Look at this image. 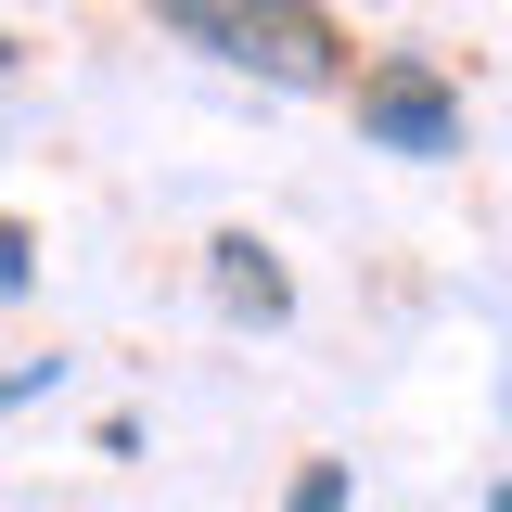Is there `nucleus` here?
<instances>
[{
    "label": "nucleus",
    "instance_id": "nucleus-4",
    "mask_svg": "<svg viewBox=\"0 0 512 512\" xmlns=\"http://www.w3.org/2000/svg\"><path fill=\"white\" fill-rule=\"evenodd\" d=\"M26 282H39V231H26V218H0V295H26Z\"/></svg>",
    "mask_w": 512,
    "mask_h": 512
},
{
    "label": "nucleus",
    "instance_id": "nucleus-7",
    "mask_svg": "<svg viewBox=\"0 0 512 512\" xmlns=\"http://www.w3.org/2000/svg\"><path fill=\"white\" fill-rule=\"evenodd\" d=\"M487 512H512V487H487Z\"/></svg>",
    "mask_w": 512,
    "mask_h": 512
},
{
    "label": "nucleus",
    "instance_id": "nucleus-5",
    "mask_svg": "<svg viewBox=\"0 0 512 512\" xmlns=\"http://www.w3.org/2000/svg\"><path fill=\"white\" fill-rule=\"evenodd\" d=\"M282 512H346V461H308V474H295V500Z\"/></svg>",
    "mask_w": 512,
    "mask_h": 512
},
{
    "label": "nucleus",
    "instance_id": "nucleus-6",
    "mask_svg": "<svg viewBox=\"0 0 512 512\" xmlns=\"http://www.w3.org/2000/svg\"><path fill=\"white\" fill-rule=\"evenodd\" d=\"M52 372H64V359H26V372H0V410H13V397H39Z\"/></svg>",
    "mask_w": 512,
    "mask_h": 512
},
{
    "label": "nucleus",
    "instance_id": "nucleus-1",
    "mask_svg": "<svg viewBox=\"0 0 512 512\" xmlns=\"http://www.w3.org/2000/svg\"><path fill=\"white\" fill-rule=\"evenodd\" d=\"M154 13L180 26L192 52L244 64V77H282V90H333V64H346L320 0H154Z\"/></svg>",
    "mask_w": 512,
    "mask_h": 512
},
{
    "label": "nucleus",
    "instance_id": "nucleus-8",
    "mask_svg": "<svg viewBox=\"0 0 512 512\" xmlns=\"http://www.w3.org/2000/svg\"><path fill=\"white\" fill-rule=\"evenodd\" d=\"M0 77H13V39H0Z\"/></svg>",
    "mask_w": 512,
    "mask_h": 512
},
{
    "label": "nucleus",
    "instance_id": "nucleus-2",
    "mask_svg": "<svg viewBox=\"0 0 512 512\" xmlns=\"http://www.w3.org/2000/svg\"><path fill=\"white\" fill-rule=\"evenodd\" d=\"M359 141H384V154H461V90L436 64H372L359 77Z\"/></svg>",
    "mask_w": 512,
    "mask_h": 512
},
{
    "label": "nucleus",
    "instance_id": "nucleus-3",
    "mask_svg": "<svg viewBox=\"0 0 512 512\" xmlns=\"http://www.w3.org/2000/svg\"><path fill=\"white\" fill-rule=\"evenodd\" d=\"M205 282H218V308H231V320H282V308H295L282 256L256 244V231H218V244H205Z\"/></svg>",
    "mask_w": 512,
    "mask_h": 512
}]
</instances>
